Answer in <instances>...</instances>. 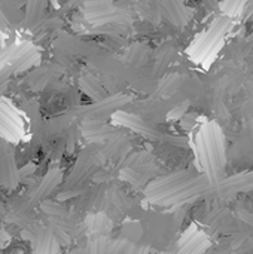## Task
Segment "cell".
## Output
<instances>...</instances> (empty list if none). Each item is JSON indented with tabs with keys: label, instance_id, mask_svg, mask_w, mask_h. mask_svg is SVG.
Here are the masks:
<instances>
[{
	"label": "cell",
	"instance_id": "5",
	"mask_svg": "<svg viewBox=\"0 0 253 254\" xmlns=\"http://www.w3.org/2000/svg\"><path fill=\"white\" fill-rule=\"evenodd\" d=\"M239 219H240V220H243L245 223H248L251 228H253V214H251V213H243V211H240V213H239Z\"/></svg>",
	"mask_w": 253,
	"mask_h": 254
},
{
	"label": "cell",
	"instance_id": "4",
	"mask_svg": "<svg viewBox=\"0 0 253 254\" xmlns=\"http://www.w3.org/2000/svg\"><path fill=\"white\" fill-rule=\"evenodd\" d=\"M146 57H148V49L143 45H134L130 49V54H128V60L136 65L143 64L146 61Z\"/></svg>",
	"mask_w": 253,
	"mask_h": 254
},
{
	"label": "cell",
	"instance_id": "3",
	"mask_svg": "<svg viewBox=\"0 0 253 254\" xmlns=\"http://www.w3.org/2000/svg\"><path fill=\"white\" fill-rule=\"evenodd\" d=\"M45 7H46V0H28L27 1V10H25V25L28 28H31L33 25H36L40 18L45 13Z\"/></svg>",
	"mask_w": 253,
	"mask_h": 254
},
{
	"label": "cell",
	"instance_id": "6",
	"mask_svg": "<svg viewBox=\"0 0 253 254\" xmlns=\"http://www.w3.org/2000/svg\"><path fill=\"white\" fill-rule=\"evenodd\" d=\"M52 1H54V3H57V0H52Z\"/></svg>",
	"mask_w": 253,
	"mask_h": 254
},
{
	"label": "cell",
	"instance_id": "1",
	"mask_svg": "<svg viewBox=\"0 0 253 254\" xmlns=\"http://www.w3.org/2000/svg\"><path fill=\"white\" fill-rule=\"evenodd\" d=\"M198 152L200 161L203 164L206 177L210 183L216 185L224 179L225 170V149H224V134L216 125H207L203 128L198 137Z\"/></svg>",
	"mask_w": 253,
	"mask_h": 254
},
{
	"label": "cell",
	"instance_id": "2",
	"mask_svg": "<svg viewBox=\"0 0 253 254\" xmlns=\"http://www.w3.org/2000/svg\"><path fill=\"white\" fill-rule=\"evenodd\" d=\"M213 190L221 198H234L239 193L253 190V173H242L230 179H222L213 186Z\"/></svg>",
	"mask_w": 253,
	"mask_h": 254
}]
</instances>
